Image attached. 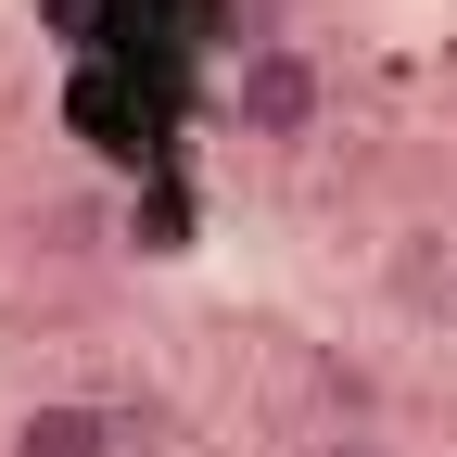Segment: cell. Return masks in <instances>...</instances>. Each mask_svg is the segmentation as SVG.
<instances>
[{
    "label": "cell",
    "instance_id": "6da1fadb",
    "mask_svg": "<svg viewBox=\"0 0 457 457\" xmlns=\"http://www.w3.org/2000/svg\"><path fill=\"white\" fill-rule=\"evenodd\" d=\"M318 114H330L318 51L305 38H242V64H228V128L267 140V153H293V140H318Z\"/></svg>",
    "mask_w": 457,
    "mask_h": 457
},
{
    "label": "cell",
    "instance_id": "7a4b0ae2",
    "mask_svg": "<svg viewBox=\"0 0 457 457\" xmlns=\"http://www.w3.org/2000/svg\"><path fill=\"white\" fill-rule=\"evenodd\" d=\"M128 445V420L102 407V394H38V407H13V432H0V457H114Z\"/></svg>",
    "mask_w": 457,
    "mask_h": 457
},
{
    "label": "cell",
    "instance_id": "3957f363",
    "mask_svg": "<svg viewBox=\"0 0 457 457\" xmlns=\"http://www.w3.org/2000/svg\"><path fill=\"white\" fill-rule=\"evenodd\" d=\"M318 457H394V445H369V432H343V445H318Z\"/></svg>",
    "mask_w": 457,
    "mask_h": 457
}]
</instances>
